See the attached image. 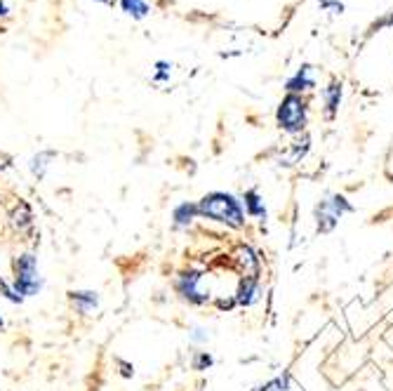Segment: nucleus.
Masks as SVG:
<instances>
[{"label": "nucleus", "instance_id": "nucleus-12", "mask_svg": "<svg viewBox=\"0 0 393 391\" xmlns=\"http://www.w3.org/2000/svg\"><path fill=\"white\" fill-rule=\"evenodd\" d=\"M339 99H341V85L339 83H332V85L325 90L327 116H334V111H337V106H339Z\"/></svg>", "mask_w": 393, "mask_h": 391}, {"label": "nucleus", "instance_id": "nucleus-2", "mask_svg": "<svg viewBox=\"0 0 393 391\" xmlns=\"http://www.w3.org/2000/svg\"><path fill=\"white\" fill-rule=\"evenodd\" d=\"M12 273H15V280H12V287L17 290L19 297H34L43 290V276L38 273V260L36 255L24 253L17 255L15 262H12Z\"/></svg>", "mask_w": 393, "mask_h": 391}, {"label": "nucleus", "instance_id": "nucleus-19", "mask_svg": "<svg viewBox=\"0 0 393 391\" xmlns=\"http://www.w3.org/2000/svg\"><path fill=\"white\" fill-rule=\"evenodd\" d=\"M5 15H8V5L0 3V17H5Z\"/></svg>", "mask_w": 393, "mask_h": 391}, {"label": "nucleus", "instance_id": "nucleus-3", "mask_svg": "<svg viewBox=\"0 0 393 391\" xmlns=\"http://www.w3.org/2000/svg\"><path fill=\"white\" fill-rule=\"evenodd\" d=\"M306 123V104L297 94H287L278 106V125L287 132H299Z\"/></svg>", "mask_w": 393, "mask_h": 391}, {"label": "nucleus", "instance_id": "nucleus-9", "mask_svg": "<svg viewBox=\"0 0 393 391\" xmlns=\"http://www.w3.org/2000/svg\"><path fill=\"white\" fill-rule=\"evenodd\" d=\"M55 158H57L55 151H41L38 156L31 158V172H34V177L36 179H43L45 172H48V168L52 165L50 160H55Z\"/></svg>", "mask_w": 393, "mask_h": 391}, {"label": "nucleus", "instance_id": "nucleus-10", "mask_svg": "<svg viewBox=\"0 0 393 391\" xmlns=\"http://www.w3.org/2000/svg\"><path fill=\"white\" fill-rule=\"evenodd\" d=\"M311 66H304V69H299L297 73H294V78H290L287 80V90H290V94H294V92H299V90H308V87H313V78L311 76Z\"/></svg>", "mask_w": 393, "mask_h": 391}, {"label": "nucleus", "instance_id": "nucleus-20", "mask_svg": "<svg viewBox=\"0 0 393 391\" xmlns=\"http://www.w3.org/2000/svg\"><path fill=\"white\" fill-rule=\"evenodd\" d=\"M97 3H104V5H115L118 0H97Z\"/></svg>", "mask_w": 393, "mask_h": 391}, {"label": "nucleus", "instance_id": "nucleus-7", "mask_svg": "<svg viewBox=\"0 0 393 391\" xmlns=\"http://www.w3.org/2000/svg\"><path fill=\"white\" fill-rule=\"evenodd\" d=\"M10 224L15 227V232L24 234L34 227V213H31L29 203H24L22 198L15 203V208L10 210Z\"/></svg>", "mask_w": 393, "mask_h": 391}, {"label": "nucleus", "instance_id": "nucleus-14", "mask_svg": "<svg viewBox=\"0 0 393 391\" xmlns=\"http://www.w3.org/2000/svg\"><path fill=\"white\" fill-rule=\"evenodd\" d=\"M255 292H257V283L255 280H248V283H243V287L238 290V302L243 306L252 304L255 302Z\"/></svg>", "mask_w": 393, "mask_h": 391}, {"label": "nucleus", "instance_id": "nucleus-8", "mask_svg": "<svg viewBox=\"0 0 393 391\" xmlns=\"http://www.w3.org/2000/svg\"><path fill=\"white\" fill-rule=\"evenodd\" d=\"M196 217H198V203H182V205H177L175 213H172L175 227H189Z\"/></svg>", "mask_w": 393, "mask_h": 391}, {"label": "nucleus", "instance_id": "nucleus-15", "mask_svg": "<svg viewBox=\"0 0 393 391\" xmlns=\"http://www.w3.org/2000/svg\"><path fill=\"white\" fill-rule=\"evenodd\" d=\"M255 391H290L287 389V377L285 375H283V377H273L271 382H266L264 387L255 389Z\"/></svg>", "mask_w": 393, "mask_h": 391}, {"label": "nucleus", "instance_id": "nucleus-13", "mask_svg": "<svg viewBox=\"0 0 393 391\" xmlns=\"http://www.w3.org/2000/svg\"><path fill=\"white\" fill-rule=\"evenodd\" d=\"M245 210H248V215L252 217H264V205L259 203V196H257V191H248L245 194Z\"/></svg>", "mask_w": 393, "mask_h": 391}, {"label": "nucleus", "instance_id": "nucleus-6", "mask_svg": "<svg viewBox=\"0 0 393 391\" xmlns=\"http://www.w3.org/2000/svg\"><path fill=\"white\" fill-rule=\"evenodd\" d=\"M69 299H71V304H73V309L83 313V316L97 311V306H99V294L94 290H71Z\"/></svg>", "mask_w": 393, "mask_h": 391}, {"label": "nucleus", "instance_id": "nucleus-1", "mask_svg": "<svg viewBox=\"0 0 393 391\" xmlns=\"http://www.w3.org/2000/svg\"><path fill=\"white\" fill-rule=\"evenodd\" d=\"M198 215L210 217L215 222H224L229 227H243L245 215L241 203L236 201L231 194H222V191H215V194H208L198 203Z\"/></svg>", "mask_w": 393, "mask_h": 391}, {"label": "nucleus", "instance_id": "nucleus-5", "mask_svg": "<svg viewBox=\"0 0 393 391\" xmlns=\"http://www.w3.org/2000/svg\"><path fill=\"white\" fill-rule=\"evenodd\" d=\"M346 210H351V208L341 196H334L332 201H325L318 208V227H320V232H330V229L337 224V220L341 217V213H346Z\"/></svg>", "mask_w": 393, "mask_h": 391}, {"label": "nucleus", "instance_id": "nucleus-4", "mask_svg": "<svg viewBox=\"0 0 393 391\" xmlns=\"http://www.w3.org/2000/svg\"><path fill=\"white\" fill-rule=\"evenodd\" d=\"M201 283H203V273L189 271L177 278V292L182 294V299L191 304H205L210 299V294L203 290Z\"/></svg>", "mask_w": 393, "mask_h": 391}, {"label": "nucleus", "instance_id": "nucleus-21", "mask_svg": "<svg viewBox=\"0 0 393 391\" xmlns=\"http://www.w3.org/2000/svg\"><path fill=\"white\" fill-rule=\"evenodd\" d=\"M0 328H3V316H0Z\"/></svg>", "mask_w": 393, "mask_h": 391}, {"label": "nucleus", "instance_id": "nucleus-18", "mask_svg": "<svg viewBox=\"0 0 393 391\" xmlns=\"http://www.w3.org/2000/svg\"><path fill=\"white\" fill-rule=\"evenodd\" d=\"M156 66H158V73H156V78H153V80H156V83H163V80H167V69H170V66H167L165 62H158Z\"/></svg>", "mask_w": 393, "mask_h": 391}, {"label": "nucleus", "instance_id": "nucleus-16", "mask_svg": "<svg viewBox=\"0 0 393 391\" xmlns=\"http://www.w3.org/2000/svg\"><path fill=\"white\" fill-rule=\"evenodd\" d=\"M0 294H3V297H5V299H10V302H15V304H19V302H22V299H24V297H19V294H17V290H15V287H12V285H8V283H5V280H3V278H0Z\"/></svg>", "mask_w": 393, "mask_h": 391}, {"label": "nucleus", "instance_id": "nucleus-17", "mask_svg": "<svg viewBox=\"0 0 393 391\" xmlns=\"http://www.w3.org/2000/svg\"><path fill=\"white\" fill-rule=\"evenodd\" d=\"M210 365H212V356L210 354H198L196 361H193V368H196V370H205V368H210Z\"/></svg>", "mask_w": 393, "mask_h": 391}, {"label": "nucleus", "instance_id": "nucleus-11", "mask_svg": "<svg viewBox=\"0 0 393 391\" xmlns=\"http://www.w3.org/2000/svg\"><path fill=\"white\" fill-rule=\"evenodd\" d=\"M120 8H122L125 15H130L134 19H144L151 12L146 0H120Z\"/></svg>", "mask_w": 393, "mask_h": 391}]
</instances>
